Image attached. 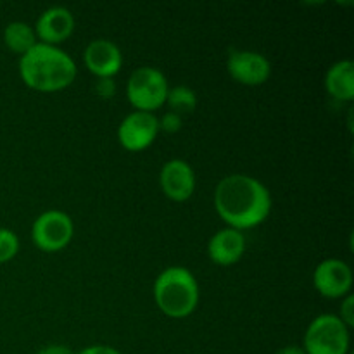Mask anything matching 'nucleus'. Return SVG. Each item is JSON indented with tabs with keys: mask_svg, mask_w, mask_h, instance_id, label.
Returning a JSON list of instances; mask_svg holds the SVG:
<instances>
[{
	"mask_svg": "<svg viewBox=\"0 0 354 354\" xmlns=\"http://www.w3.org/2000/svg\"><path fill=\"white\" fill-rule=\"evenodd\" d=\"M214 207L221 220L235 230L261 225L272 213V194L258 178L234 173L218 182Z\"/></svg>",
	"mask_w": 354,
	"mask_h": 354,
	"instance_id": "obj_1",
	"label": "nucleus"
},
{
	"mask_svg": "<svg viewBox=\"0 0 354 354\" xmlns=\"http://www.w3.org/2000/svg\"><path fill=\"white\" fill-rule=\"evenodd\" d=\"M19 76L30 88L57 92L75 82L76 62L57 45L37 41L33 48L21 55Z\"/></svg>",
	"mask_w": 354,
	"mask_h": 354,
	"instance_id": "obj_2",
	"label": "nucleus"
},
{
	"mask_svg": "<svg viewBox=\"0 0 354 354\" xmlns=\"http://www.w3.org/2000/svg\"><path fill=\"white\" fill-rule=\"evenodd\" d=\"M154 301L169 318H185L199 304V283L185 266H169L154 282Z\"/></svg>",
	"mask_w": 354,
	"mask_h": 354,
	"instance_id": "obj_3",
	"label": "nucleus"
},
{
	"mask_svg": "<svg viewBox=\"0 0 354 354\" xmlns=\"http://www.w3.org/2000/svg\"><path fill=\"white\" fill-rule=\"evenodd\" d=\"M303 349L306 354H349V328L337 315H320L308 325Z\"/></svg>",
	"mask_w": 354,
	"mask_h": 354,
	"instance_id": "obj_4",
	"label": "nucleus"
},
{
	"mask_svg": "<svg viewBox=\"0 0 354 354\" xmlns=\"http://www.w3.org/2000/svg\"><path fill=\"white\" fill-rule=\"evenodd\" d=\"M168 90L169 85L165 73L152 66L137 68L127 82L128 102L137 111L154 113L166 104Z\"/></svg>",
	"mask_w": 354,
	"mask_h": 354,
	"instance_id": "obj_5",
	"label": "nucleus"
},
{
	"mask_svg": "<svg viewBox=\"0 0 354 354\" xmlns=\"http://www.w3.org/2000/svg\"><path fill=\"white\" fill-rule=\"evenodd\" d=\"M75 225L71 216L61 209L44 211L31 227V241L44 252L62 251L71 242Z\"/></svg>",
	"mask_w": 354,
	"mask_h": 354,
	"instance_id": "obj_6",
	"label": "nucleus"
},
{
	"mask_svg": "<svg viewBox=\"0 0 354 354\" xmlns=\"http://www.w3.org/2000/svg\"><path fill=\"white\" fill-rule=\"evenodd\" d=\"M159 133V120L154 113L133 111L118 127V140L127 151L140 152L151 147Z\"/></svg>",
	"mask_w": 354,
	"mask_h": 354,
	"instance_id": "obj_7",
	"label": "nucleus"
},
{
	"mask_svg": "<svg viewBox=\"0 0 354 354\" xmlns=\"http://www.w3.org/2000/svg\"><path fill=\"white\" fill-rule=\"evenodd\" d=\"M313 286L328 299H342L351 294L353 270L339 258H328L318 263L313 273Z\"/></svg>",
	"mask_w": 354,
	"mask_h": 354,
	"instance_id": "obj_8",
	"label": "nucleus"
},
{
	"mask_svg": "<svg viewBox=\"0 0 354 354\" xmlns=\"http://www.w3.org/2000/svg\"><path fill=\"white\" fill-rule=\"evenodd\" d=\"M227 69L235 82L258 86L272 75V62L266 55L256 50H232L227 59Z\"/></svg>",
	"mask_w": 354,
	"mask_h": 354,
	"instance_id": "obj_9",
	"label": "nucleus"
},
{
	"mask_svg": "<svg viewBox=\"0 0 354 354\" xmlns=\"http://www.w3.org/2000/svg\"><path fill=\"white\" fill-rule=\"evenodd\" d=\"M159 185L168 199L183 203L190 199L196 190V173L183 159H169L159 173Z\"/></svg>",
	"mask_w": 354,
	"mask_h": 354,
	"instance_id": "obj_10",
	"label": "nucleus"
},
{
	"mask_svg": "<svg viewBox=\"0 0 354 354\" xmlns=\"http://www.w3.org/2000/svg\"><path fill=\"white\" fill-rule=\"evenodd\" d=\"M83 62L97 78H113L123 66V54L114 41L95 38L83 50Z\"/></svg>",
	"mask_w": 354,
	"mask_h": 354,
	"instance_id": "obj_11",
	"label": "nucleus"
},
{
	"mask_svg": "<svg viewBox=\"0 0 354 354\" xmlns=\"http://www.w3.org/2000/svg\"><path fill=\"white\" fill-rule=\"evenodd\" d=\"M33 30L41 44L57 45L71 37L73 30H75V16L68 7H48L38 16Z\"/></svg>",
	"mask_w": 354,
	"mask_h": 354,
	"instance_id": "obj_12",
	"label": "nucleus"
},
{
	"mask_svg": "<svg viewBox=\"0 0 354 354\" xmlns=\"http://www.w3.org/2000/svg\"><path fill=\"white\" fill-rule=\"evenodd\" d=\"M245 237L241 230L223 228L216 232L207 242V256L214 265L230 266L235 265L244 256Z\"/></svg>",
	"mask_w": 354,
	"mask_h": 354,
	"instance_id": "obj_13",
	"label": "nucleus"
},
{
	"mask_svg": "<svg viewBox=\"0 0 354 354\" xmlns=\"http://www.w3.org/2000/svg\"><path fill=\"white\" fill-rule=\"evenodd\" d=\"M325 88L334 99L351 102L354 99V62L349 59L334 62L325 75Z\"/></svg>",
	"mask_w": 354,
	"mask_h": 354,
	"instance_id": "obj_14",
	"label": "nucleus"
},
{
	"mask_svg": "<svg viewBox=\"0 0 354 354\" xmlns=\"http://www.w3.org/2000/svg\"><path fill=\"white\" fill-rule=\"evenodd\" d=\"M3 44L12 52L23 55L37 45V33L28 23L12 21L3 30Z\"/></svg>",
	"mask_w": 354,
	"mask_h": 354,
	"instance_id": "obj_15",
	"label": "nucleus"
},
{
	"mask_svg": "<svg viewBox=\"0 0 354 354\" xmlns=\"http://www.w3.org/2000/svg\"><path fill=\"white\" fill-rule=\"evenodd\" d=\"M166 104L169 106V111L180 114V116L182 114H190L197 107V95L187 85L169 86L168 95H166Z\"/></svg>",
	"mask_w": 354,
	"mask_h": 354,
	"instance_id": "obj_16",
	"label": "nucleus"
},
{
	"mask_svg": "<svg viewBox=\"0 0 354 354\" xmlns=\"http://www.w3.org/2000/svg\"><path fill=\"white\" fill-rule=\"evenodd\" d=\"M19 251V239L9 228H0V263H7Z\"/></svg>",
	"mask_w": 354,
	"mask_h": 354,
	"instance_id": "obj_17",
	"label": "nucleus"
},
{
	"mask_svg": "<svg viewBox=\"0 0 354 354\" xmlns=\"http://www.w3.org/2000/svg\"><path fill=\"white\" fill-rule=\"evenodd\" d=\"M158 120H159V130L166 131V133H176V131H180V128H182L183 124L182 116L173 113V111H166V113L162 114L161 118H158Z\"/></svg>",
	"mask_w": 354,
	"mask_h": 354,
	"instance_id": "obj_18",
	"label": "nucleus"
},
{
	"mask_svg": "<svg viewBox=\"0 0 354 354\" xmlns=\"http://www.w3.org/2000/svg\"><path fill=\"white\" fill-rule=\"evenodd\" d=\"M93 90L100 99H113L116 95V82L114 78H97Z\"/></svg>",
	"mask_w": 354,
	"mask_h": 354,
	"instance_id": "obj_19",
	"label": "nucleus"
},
{
	"mask_svg": "<svg viewBox=\"0 0 354 354\" xmlns=\"http://www.w3.org/2000/svg\"><path fill=\"white\" fill-rule=\"evenodd\" d=\"M339 318L344 322V325L348 328H351L354 325V296L353 294H348L346 297H342L341 310H339Z\"/></svg>",
	"mask_w": 354,
	"mask_h": 354,
	"instance_id": "obj_20",
	"label": "nucleus"
},
{
	"mask_svg": "<svg viewBox=\"0 0 354 354\" xmlns=\"http://www.w3.org/2000/svg\"><path fill=\"white\" fill-rule=\"evenodd\" d=\"M76 354H121L118 349L111 348V346H104V344H93L88 346V348H83L82 351H78Z\"/></svg>",
	"mask_w": 354,
	"mask_h": 354,
	"instance_id": "obj_21",
	"label": "nucleus"
},
{
	"mask_svg": "<svg viewBox=\"0 0 354 354\" xmlns=\"http://www.w3.org/2000/svg\"><path fill=\"white\" fill-rule=\"evenodd\" d=\"M37 354H75L68 346H62V344H52L47 346V348L40 349Z\"/></svg>",
	"mask_w": 354,
	"mask_h": 354,
	"instance_id": "obj_22",
	"label": "nucleus"
},
{
	"mask_svg": "<svg viewBox=\"0 0 354 354\" xmlns=\"http://www.w3.org/2000/svg\"><path fill=\"white\" fill-rule=\"evenodd\" d=\"M275 354H306V353H304L303 346L290 344V346H286V348H280Z\"/></svg>",
	"mask_w": 354,
	"mask_h": 354,
	"instance_id": "obj_23",
	"label": "nucleus"
}]
</instances>
